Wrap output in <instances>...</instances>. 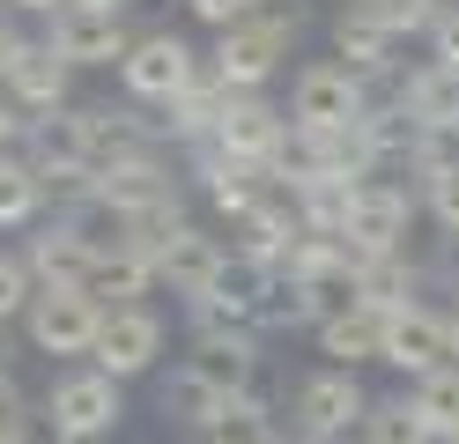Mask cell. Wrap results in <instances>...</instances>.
Listing matches in <instances>:
<instances>
[{
	"label": "cell",
	"mask_w": 459,
	"mask_h": 444,
	"mask_svg": "<svg viewBox=\"0 0 459 444\" xmlns=\"http://www.w3.org/2000/svg\"><path fill=\"white\" fill-rule=\"evenodd\" d=\"M297 38H304V15H297V8H252L245 22L215 30L208 74L230 89V97H267V82L290 67Z\"/></svg>",
	"instance_id": "obj_1"
},
{
	"label": "cell",
	"mask_w": 459,
	"mask_h": 444,
	"mask_svg": "<svg viewBox=\"0 0 459 444\" xmlns=\"http://www.w3.org/2000/svg\"><path fill=\"white\" fill-rule=\"evenodd\" d=\"M45 422L60 444H104L126 422V385L104 378V370H60L45 393Z\"/></svg>",
	"instance_id": "obj_2"
},
{
	"label": "cell",
	"mask_w": 459,
	"mask_h": 444,
	"mask_svg": "<svg viewBox=\"0 0 459 444\" xmlns=\"http://www.w3.org/2000/svg\"><path fill=\"white\" fill-rule=\"evenodd\" d=\"M290 414H297V430L304 444H349L363 430V414H370V393H363V378L356 370H311L297 378V393H290Z\"/></svg>",
	"instance_id": "obj_3"
},
{
	"label": "cell",
	"mask_w": 459,
	"mask_h": 444,
	"mask_svg": "<svg viewBox=\"0 0 459 444\" xmlns=\"http://www.w3.org/2000/svg\"><path fill=\"white\" fill-rule=\"evenodd\" d=\"M200 67H208V59H200L178 30H141V38L126 45V59H119V82H126V97L134 104H170V97H186V89L200 82Z\"/></svg>",
	"instance_id": "obj_4"
},
{
	"label": "cell",
	"mask_w": 459,
	"mask_h": 444,
	"mask_svg": "<svg viewBox=\"0 0 459 444\" xmlns=\"http://www.w3.org/2000/svg\"><path fill=\"white\" fill-rule=\"evenodd\" d=\"M363 111H370V89L341 67V59L297 67V82H290V126H304V134H349V126H363Z\"/></svg>",
	"instance_id": "obj_5"
},
{
	"label": "cell",
	"mask_w": 459,
	"mask_h": 444,
	"mask_svg": "<svg viewBox=\"0 0 459 444\" xmlns=\"http://www.w3.org/2000/svg\"><path fill=\"white\" fill-rule=\"evenodd\" d=\"M415 215H422L415 186H400V178H363L356 200H349V230L341 237H349L363 259H393V252H408Z\"/></svg>",
	"instance_id": "obj_6"
},
{
	"label": "cell",
	"mask_w": 459,
	"mask_h": 444,
	"mask_svg": "<svg viewBox=\"0 0 459 444\" xmlns=\"http://www.w3.org/2000/svg\"><path fill=\"white\" fill-rule=\"evenodd\" d=\"M163 341H170V326H163V311L156 304H126V311H104V326H97V348H90V370H104V378H149L156 363H163Z\"/></svg>",
	"instance_id": "obj_7"
},
{
	"label": "cell",
	"mask_w": 459,
	"mask_h": 444,
	"mask_svg": "<svg viewBox=\"0 0 459 444\" xmlns=\"http://www.w3.org/2000/svg\"><path fill=\"white\" fill-rule=\"evenodd\" d=\"M222 274H230V245H222V237H208L200 222H178V230L156 245V289L186 296V311L208 304Z\"/></svg>",
	"instance_id": "obj_8"
},
{
	"label": "cell",
	"mask_w": 459,
	"mask_h": 444,
	"mask_svg": "<svg viewBox=\"0 0 459 444\" xmlns=\"http://www.w3.org/2000/svg\"><path fill=\"white\" fill-rule=\"evenodd\" d=\"M97 326H104V311L82 289H38L30 311H22V334H30L38 355H90Z\"/></svg>",
	"instance_id": "obj_9"
},
{
	"label": "cell",
	"mask_w": 459,
	"mask_h": 444,
	"mask_svg": "<svg viewBox=\"0 0 459 444\" xmlns=\"http://www.w3.org/2000/svg\"><path fill=\"white\" fill-rule=\"evenodd\" d=\"M60 67H119L126 45H134V30L119 15H97V8H60L45 22V38H38Z\"/></svg>",
	"instance_id": "obj_10"
},
{
	"label": "cell",
	"mask_w": 459,
	"mask_h": 444,
	"mask_svg": "<svg viewBox=\"0 0 459 444\" xmlns=\"http://www.w3.org/2000/svg\"><path fill=\"white\" fill-rule=\"evenodd\" d=\"M281 141H290V111L267 104V97H230L222 104V126H215V148L230 163H252V170H274Z\"/></svg>",
	"instance_id": "obj_11"
},
{
	"label": "cell",
	"mask_w": 459,
	"mask_h": 444,
	"mask_svg": "<svg viewBox=\"0 0 459 444\" xmlns=\"http://www.w3.org/2000/svg\"><path fill=\"white\" fill-rule=\"evenodd\" d=\"M297 237H304V222H297L290 193H267L245 222H230V259H238V266H260V274H281V259L297 252Z\"/></svg>",
	"instance_id": "obj_12"
},
{
	"label": "cell",
	"mask_w": 459,
	"mask_h": 444,
	"mask_svg": "<svg viewBox=\"0 0 459 444\" xmlns=\"http://www.w3.org/2000/svg\"><path fill=\"white\" fill-rule=\"evenodd\" d=\"M0 97H8L22 118H52V111H67V104H74V67H60V59H52L38 38H22L8 82H0Z\"/></svg>",
	"instance_id": "obj_13"
},
{
	"label": "cell",
	"mask_w": 459,
	"mask_h": 444,
	"mask_svg": "<svg viewBox=\"0 0 459 444\" xmlns=\"http://www.w3.org/2000/svg\"><path fill=\"white\" fill-rule=\"evenodd\" d=\"M378 363L408 370V378H429V370H445V363H452V341H445V311H437V304H408V311H393V318H385V348H378Z\"/></svg>",
	"instance_id": "obj_14"
},
{
	"label": "cell",
	"mask_w": 459,
	"mask_h": 444,
	"mask_svg": "<svg viewBox=\"0 0 459 444\" xmlns=\"http://www.w3.org/2000/svg\"><path fill=\"white\" fill-rule=\"evenodd\" d=\"M22 266H30V282L38 289H90V245L52 215V222H38L30 237H22Z\"/></svg>",
	"instance_id": "obj_15"
},
{
	"label": "cell",
	"mask_w": 459,
	"mask_h": 444,
	"mask_svg": "<svg viewBox=\"0 0 459 444\" xmlns=\"http://www.w3.org/2000/svg\"><path fill=\"white\" fill-rule=\"evenodd\" d=\"M400 111L415 118V134H452L459 141V74L437 67V59H422V67L400 74Z\"/></svg>",
	"instance_id": "obj_16"
},
{
	"label": "cell",
	"mask_w": 459,
	"mask_h": 444,
	"mask_svg": "<svg viewBox=\"0 0 459 444\" xmlns=\"http://www.w3.org/2000/svg\"><path fill=\"white\" fill-rule=\"evenodd\" d=\"M319 355L333 370H363V363H378V348H385V318L378 311H363V304H341L333 318H319Z\"/></svg>",
	"instance_id": "obj_17"
},
{
	"label": "cell",
	"mask_w": 459,
	"mask_h": 444,
	"mask_svg": "<svg viewBox=\"0 0 459 444\" xmlns=\"http://www.w3.org/2000/svg\"><path fill=\"white\" fill-rule=\"evenodd\" d=\"M333 59H341V67H349L356 82H385V74L400 67V45H393L370 15L341 8V15H333Z\"/></svg>",
	"instance_id": "obj_18"
},
{
	"label": "cell",
	"mask_w": 459,
	"mask_h": 444,
	"mask_svg": "<svg viewBox=\"0 0 459 444\" xmlns=\"http://www.w3.org/2000/svg\"><path fill=\"white\" fill-rule=\"evenodd\" d=\"M156 289V259L141 252V245H126V252H104L97 266H90V304L97 311H126V304H141V296Z\"/></svg>",
	"instance_id": "obj_19"
},
{
	"label": "cell",
	"mask_w": 459,
	"mask_h": 444,
	"mask_svg": "<svg viewBox=\"0 0 459 444\" xmlns=\"http://www.w3.org/2000/svg\"><path fill=\"white\" fill-rule=\"evenodd\" d=\"M349 304L378 311V318H393V311L422 304V266H415L408 252H393V259H370L363 274H356V296H349Z\"/></svg>",
	"instance_id": "obj_20"
},
{
	"label": "cell",
	"mask_w": 459,
	"mask_h": 444,
	"mask_svg": "<svg viewBox=\"0 0 459 444\" xmlns=\"http://www.w3.org/2000/svg\"><path fill=\"white\" fill-rule=\"evenodd\" d=\"M186 437H193V444H290L267 400H222L208 422H200V430H186Z\"/></svg>",
	"instance_id": "obj_21"
},
{
	"label": "cell",
	"mask_w": 459,
	"mask_h": 444,
	"mask_svg": "<svg viewBox=\"0 0 459 444\" xmlns=\"http://www.w3.org/2000/svg\"><path fill=\"white\" fill-rule=\"evenodd\" d=\"M45 215V178L22 163V148H0V230H38Z\"/></svg>",
	"instance_id": "obj_22"
},
{
	"label": "cell",
	"mask_w": 459,
	"mask_h": 444,
	"mask_svg": "<svg viewBox=\"0 0 459 444\" xmlns=\"http://www.w3.org/2000/svg\"><path fill=\"white\" fill-rule=\"evenodd\" d=\"M356 444H437V437L422 430V414H415V400H408V393H385V400H370Z\"/></svg>",
	"instance_id": "obj_23"
},
{
	"label": "cell",
	"mask_w": 459,
	"mask_h": 444,
	"mask_svg": "<svg viewBox=\"0 0 459 444\" xmlns=\"http://www.w3.org/2000/svg\"><path fill=\"white\" fill-rule=\"evenodd\" d=\"M408 400H415V414H422V430L445 444V437L459 430V363H445V370L415 378V393H408Z\"/></svg>",
	"instance_id": "obj_24"
},
{
	"label": "cell",
	"mask_w": 459,
	"mask_h": 444,
	"mask_svg": "<svg viewBox=\"0 0 459 444\" xmlns=\"http://www.w3.org/2000/svg\"><path fill=\"white\" fill-rule=\"evenodd\" d=\"M349 8H356V15H370L393 45H400V38H415V30L429 38V22H437V0H349Z\"/></svg>",
	"instance_id": "obj_25"
},
{
	"label": "cell",
	"mask_w": 459,
	"mask_h": 444,
	"mask_svg": "<svg viewBox=\"0 0 459 444\" xmlns=\"http://www.w3.org/2000/svg\"><path fill=\"white\" fill-rule=\"evenodd\" d=\"M415 200H422V215L445 230V245H459V156L445 170H429L422 186H415Z\"/></svg>",
	"instance_id": "obj_26"
},
{
	"label": "cell",
	"mask_w": 459,
	"mask_h": 444,
	"mask_svg": "<svg viewBox=\"0 0 459 444\" xmlns=\"http://www.w3.org/2000/svg\"><path fill=\"white\" fill-rule=\"evenodd\" d=\"M156 407H163V414H178L186 430H200V422H208V414H215L222 400H215V393H208V385H200V378H186V370H170V378L156 385Z\"/></svg>",
	"instance_id": "obj_27"
},
{
	"label": "cell",
	"mask_w": 459,
	"mask_h": 444,
	"mask_svg": "<svg viewBox=\"0 0 459 444\" xmlns=\"http://www.w3.org/2000/svg\"><path fill=\"white\" fill-rule=\"evenodd\" d=\"M30 296H38V282H30V266H22V252H0V326L30 311Z\"/></svg>",
	"instance_id": "obj_28"
},
{
	"label": "cell",
	"mask_w": 459,
	"mask_h": 444,
	"mask_svg": "<svg viewBox=\"0 0 459 444\" xmlns=\"http://www.w3.org/2000/svg\"><path fill=\"white\" fill-rule=\"evenodd\" d=\"M429 59L459 74V0H452V8H437V22H429Z\"/></svg>",
	"instance_id": "obj_29"
},
{
	"label": "cell",
	"mask_w": 459,
	"mask_h": 444,
	"mask_svg": "<svg viewBox=\"0 0 459 444\" xmlns=\"http://www.w3.org/2000/svg\"><path fill=\"white\" fill-rule=\"evenodd\" d=\"M260 0H186V15L193 22H208V30H230V22H245Z\"/></svg>",
	"instance_id": "obj_30"
},
{
	"label": "cell",
	"mask_w": 459,
	"mask_h": 444,
	"mask_svg": "<svg viewBox=\"0 0 459 444\" xmlns=\"http://www.w3.org/2000/svg\"><path fill=\"white\" fill-rule=\"evenodd\" d=\"M0 430H30V393L15 385L8 363H0Z\"/></svg>",
	"instance_id": "obj_31"
},
{
	"label": "cell",
	"mask_w": 459,
	"mask_h": 444,
	"mask_svg": "<svg viewBox=\"0 0 459 444\" xmlns=\"http://www.w3.org/2000/svg\"><path fill=\"white\" fill-rule=\"evenodd\" d=\"M22 134H30V118H22L8 97H0V148H22Z\"/></svg>",
	"instance_id": "obj_32"
},
{
	"label": "cell",
	"mask_w": 459,
	"mask_h": 444,
	"mask_svg": "<svg viewBox=\"0 0 459 444\" xmlns=\"http://www.w3.org/2000/svg\"><path fill=\"white\" fill-rule=\"evenodd\" d=\"M15 52H22V30H8V22H0V82H8V67H15Z\"/></svg>",
	"instance_id": "obj_33"
},
{
	"label": "cell",
	"mask_w": 459,
	"mask_h": 444,
	"mask_svg": "<svg viewBox=\"0 0 459 444\" xmlns=\"http://www.w3.org/2000/svg\"><path fill=\"white\" fill-rule=\"evenodd\" d=\"M8 8H22V15H45V22H52L60 8H74V0H8Z\"/></svg>",
	"instance_id": "obj_34"
},
{
	"label": "cell",
	"mask_w": 459,
	"mask_h": 444,
	"mask_svg": "<svg viewBox=\"0 0 459 444\" xmlns=\"http://www.w3.org/2000/svg\"><path fill=\"white\" fill-rule=\"evenodd\" d=\"M74 8H97V15H119V22H126V8H134V0H74Z\"/></svg>",
	"instance_id": "obj_35"
},
{
	"label": "cell",
	"mask_w": 459,
	"mask_h": 444,
	"mask_svg": "<svg viewBox=\"0 0 459 444\" xmlns=\"http://www.w3.org/2000/svg\"><path fill=\"white\" fill-rule=\"evenodd\" d=\"M445 341H452V363H459V304L445 311Z\"/></svg>",
	"instance_id": "obj_36"
},
{
	"label": "cell",
	"mask_w": 459,
	"mask_h": 444,
	"mask_svg": "<svg viewBox=\"0 0 459 444\" xmlns=\"http://www.w3.org/2000/svg\"><path fill=\"white\" fill-rule=\"evenodd\" d=\"M0 444H30V430H0Z\"/></svg>",
	"instance_id": "obj_37"
},
{
	"label": "cell",
	"mask_w": 459,
	"mask_h": 444,
	"mask_svg": "<svg viewBox=\"0 0 459 444\" xmlns=\"http://www.w3.org/2000/svg\"><path fill=\"white\" fill-rule=\"evenodd\" d=\"M260 8H297V0H260Z\"/></svg>",
	"instance_id": "obj_38"
},
{
	"label": "cell",
	"mask_w": 459,
	"mask_h": 444,
	"mask_svg": "<svg viewBox=\"0 0 459 444\" xmlns=\"http://www.w3.org/2000/svg\"><path fill=\"white\" fill-rule=\"evenodd\" d=\"M445 444H459V430H452V437H445Z\"/></svg>",
	"instance_id": "obj_39"
},
{
	"label": "cell",
	"mask_w": 459,
	"mask_h": 444,
	"mask_svg": "<svg viewBox=\"0 0 459 444\" xmlns=\"http://www.w3.org/2000/svg\"><path fill=\"white\" fill-rule=\"evenodd\" d=\"M0 355H8V341H0Z\"/></svg>",
	"instance_id": "obj_40"
},
{
	"label": "cell",
	"mask_w": 459,
	"mask_h": 444,
	"mask_svg": "<svg viewBox=\"0 0 459 444\" xmlns=\"http://www.w3.org/2000/svg\"><path fill=\"white\" fill-rule=\"evenodd\" d=\"M0 8H8V0H0Z\"/></svg>",
	"instance_id": "obj_41"
},
{
	"label": "cell",
	"mask_w": 459,
	"mask_h": 444,
	"mask_svg": "<svg viewBox=\"0 0 459 444\" xmlns=\"http://www.w3.org/2000/svg\"><path fill=\"white\" fill-rule=\"evenodd\" d=\"M341 8H349V0H341Z\"/></svg>",
	"instance_id": "obj_42"
},
{
	"label": "cell",
	"mask_w": 459,
	"mask_h": 444,
	"mask_svg": "<svg viewBox=\"0 0 459 444\" xmlns=\"http://www.w3.org/2000/svg\"><path fill=\"white\" fill-rule=\"evenodd\" d=\"M437 8H445V0H437Z\"/></svg>",
	"instance_id": "obj_43"
},
{
	"label": "cell",
	"mask_w": 459,
	"mask_h": 444,
	"mask_svg": "<svg viewBox=\"0 0 459 444\" xmlns=\"http://www.w3.org/2000/svg\"><path fill=\"white\" fill-rule=\"evenodd\" d=\"M52 444H60V437H52Z\"/></svg>",
	"instance_id": "obj_44"
}]
</instances>
